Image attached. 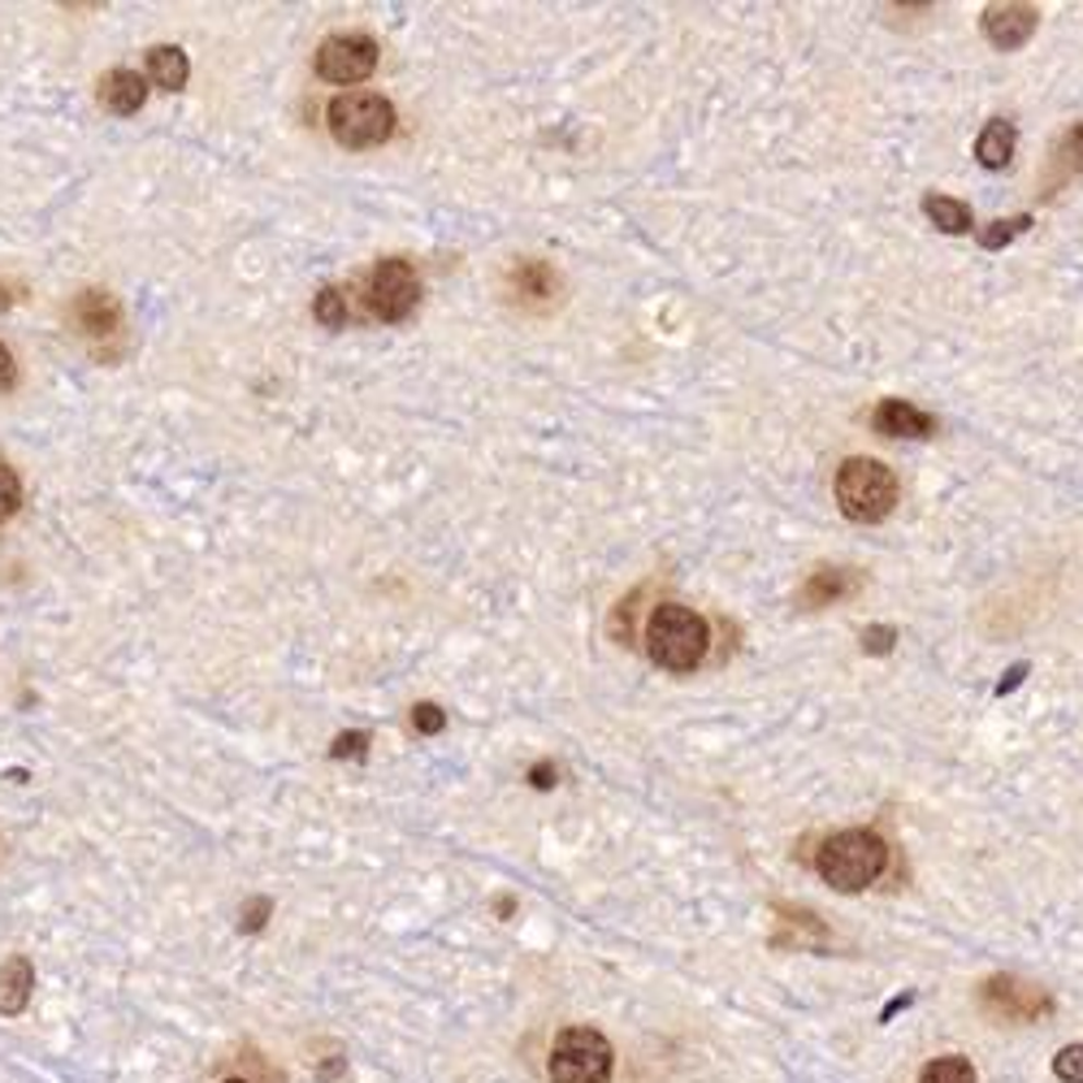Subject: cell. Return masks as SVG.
I'll return each instance as SVG.
<instances>
[{"instance_id": "7a4b0ae2", "label": "cell", "mask_w": 1083, "mask_h": 1083, "mask_svg": "<svg viewBox=\"0 0 1083 1083\" xmlns=\"http://www.w3.org/2000/svg\"><path fill=\"white\" fill-rule=\"evenodd\" d=\"M888 867V845L871 828H845L833 833L815 854V871L841 888V893H862L867 884H875Z\"/></svg>"}, {"instance_id": "7402d4cb", "label": "cell", "mask_w": 1083, "mask_h": 1083, "mask_svg": "<svg viewBox=\"0 0 1083 1083\" xmlns=\"http://www.w3.org/2000/svg\"><path fill=\"white\" fill-rule=\"evenodd\" d=\"M17 507H22V482H17V473L0 460V520H9Z\"/></svg>"}, {"instance_id": "ba28073f", "label": "cell", "mask_w": 1083, "mask_h": 1083, "mask_svg": "<svg viewBox=\"0 0 1083 1083\" xmlns=\"http://www.w3.org/2000/svg\"><path fill=\"white\" fill-rule=\"evenodd\" d=\"M979 1005L997 1019H1010V1023H1027V1019H1040L1049 1014V997L1014 975H992L984 988H979Z\"/></svg>"}, {"instance_id": "484cf974", "label": "cell", "mask_w": 1083, "mask_h": 1083, "mask_svg": "<svg viewBox=\"0 0 1083 1083\" xmlns=\"http://www.w3.org/2000/svg\"><path fill=\"white\" fill-rule=\"evenodd\" d=\"M330 754L334 758H364L368 754V732H361V728L356 732H339L334 745H330Z\"/></svg>"}, {"instance_id": "4fadbf2b", "label": "cell", "mask_w": 1083, "mask_h": 1083, "mask_svg": "<svg viewBox=\"0 0 1083 1083\" xmlns=\"http://www.w3.org/2000/svg\"><path fill=\"white\" fill-rule=\"evenodd\" d=\"M74 321H79V330H83V334H92V339H109V334L121 326L118 299H114L109 291H83V295L74 299Z\"/></svg>"}, {"instance_id": "7c38bea8", "label": "cell", "mask_w": 1083, "mask_h": 1083, "mask_svg": "<svg viewBox=\"0 0 1083 1083\" xmlns=\"http://www.w3.org/2000/svg\"><path fill=\"white\" fill-rule=\"evenodd\" d=\"M143 101H148V83H143L139 70H109V74L101 79V105H105L109 114L130 118V114L143 109Z\"/></svg>"}, {"instance_id": "8fae6325", "label": "cell", "mask_w": 1083, "mask_h": 1083, "mask_svg": "<svg viewBox=\"0 0 1083 1083\" xmlns=\"http://www.w3.org/2000/svg\"><path fill=\"white\" fill-rule=\"evenodd\" d=\"M871 425L884 438H932L937 434V416L923 412V408H915V403H906V399H884L875 408Z\"/></svg>"}, {"instance_id": "4316f807", "label": "cell", "mask_w": 1083, "mask_h": 1083, "mask_svg": "<svg viewBox=\"0 0 1083 1083\" xmlns=\"http://www.w3.org/2000/svg\"><path fill=\"white\" fill-rule=\"evenodd\" d=\"M412 728L425 732V737H434V732L447 728V716H443L434 703H416V707H412Z\"/></svg>"}, {"instance_id": "5bb4252c", "label": "cell", "mask_w": 1083, "mask_h": 1083, "mask_svg": "<svg viewBox=\"0 0 1083 1083\" xmlns=\"http://www.w3.org/2000/svg\"><path fill=\"white\" fill-rule=\"evenodd\" d=\"M31 988H35V966L31 958H9L0 966V1014H22L31 1005Z\"/></svg>"}, {"instance_id": "83f0119b", "label": "cell", "mask_w": 1083, "mask_h": 1083, "mask_svg": "<svg viewBox=\"0 0 1083 1083\" xmlns=\"http://www.w3.org/2000/svg\"><path fill=\"white\" fill-rule=\"evenodd\" d=\"M555 780H560V772H555L551 758H542V763L529 767V785H533V789H555Z\"/></svg>"}, {"instance_id": "9a60e30c", "label": "cell", "mask_w": 1083, "mask_h": 1083, "mask_svg": "<svg viewBox=\"0 0 1083 1083\" xmlns=\"http://www.w3.org/2000/svg\"><path fill=\"white\" fill-rule=\"evenodd\" d=\"M1014 143H1019L1014 121L992 118L984 130H979V139H975V156H979L984 169H1005V165L1014 161Z\"/></svg>"}, {"instance_id": "603a6c76", "label": "cell", "mask_w": 1083, "mask_h": 1083, "mask_svg": "<svg viewBox=\"0 0 1083 1083\" xmlns=\"http://www.w3.org/2000/svg\"><path fill=\"white\" fill-rule=\"evenodd\" d=\"M1053 1071L1062 1083H1083V1045H1067L1058 1058H1053Z\"/></svg>"}, {"instance_id": "5b68a950", "label": "cell", "mask_w": 1083, "mask_h": 1083, "mask_svg": "<svg viewBox=\"0 0 1083 1083\" xmlns=\"http://www.w3.org/2000/svg\"><path fill=\"white\" fill-rule=\"evenodd\" d=\"M611 1045L595 1027H568L560 1032L551 1049V1083H611Z\"/></svg>"}, {"instance_id": "2e32d148", "label": "cell", "mask_w": 1083, "mask_h": 1083, "mask_svg": "<svg viewBox=\"0 0 1083 1083\" xmlns=\"http://www.w3.org/2000/svg\"><path fill=\"white\" fill-rule=\"evenodd\" d=\"M148 74H152V83H156V87L178 92V87H187V79H191V61H187V52H183V48H174V44H156V48H148Z\"/></svg>"}, {"instance_id": "d6986e66", "label": "cell", "mask_w": 1083, "mask_h": 1083, "mask_svg": "<svg viewBox=\"0 0 1083 1083\" xmlns=\"http://www.w3.org/2000/svg\"><path fill=\"white\" fill-rule=\"evenodd\" d=\"M1032 231V213H1019V217H1010V222H988L984 231H979V247L984 251H1001L1005 243H1014L1019 235H1027Z\"/></svg>"}, {"instance_id": "f546056e", "label": "cell", "mask_w": 1083, "mask_h": 1083, "mask_svg": "<svg viewBox=\"0 0 1083 1083\" xmlns=\"http://www.w3.org/2000/svg\"><path fill=\"white\" fill-rule=\"evenodd\" d=\"M13 381H17V364H13V352L0 343V390H13Z\"/></svg>"}, {"instance_id": "52a82bcc", "label": "cell", "mask_w": 1083, "mask_h": 1083, "mask_svg": "<svg viewBox=\"0 0 1083 1083\" xmlns=\"http://www.w3.org/2000/svg\"><path fill=\"white\" fill-rule=\"evenodd\" d=\"M377 70V44L368 35H330L317 48V74L339 87H356Z\"/></svg>"}, {"instance_id": "d4e9b609", "label": "cell", "mask_w": 1083, "mask_h": 1083, "mask_svg": "<svg viewBox=\"0 0 1083 1083\" xmlns=\"http://www.w3.org/2000/svg\"><path fill=\"white\" fill-rule=\"evenodd\" d=\"M893 641H897V628H893V624H871V628H862V650H867V655H888Z\"/></svg>"}, {"instance_id": "e0dca14e", "label": "cell", "mask_w": 1083, "mask_h": 1083, "mask_svg": "<svg viewBox=\"0 0 1083 1083\" xmlns=\"http://www.w3.org/2000/svg\"><path fill=\"white\" fill-rule=\"evenodd\" d=\"M923 213H928V222H932L937 231H945V235H966V231L975 226L970 209H966L963 200H954V196H923Z\"/></svg>"}, {"instance_id": "30bf717a", "label": "cell", "mask_w": 1083, "mask_h": 1083, "mask_svg": "<svg viewBox=\"0 0 1083 1083\" xmlns=\"http://www.w3.org/2000/svg\"><path fill=\"white\" fill-rule=\"evenodd\" d=\"M862 590V573L858 568H815L807 581H802V590H798V607L802 611H820V607H833V602L841 599H854Z\"/></svg>"}, {"instance_id": "44dd1931", "label": "cell", "mask_w": 1083, "mask_h": 1083, "mask_svg": "<svg viewBox=\"0 0 1083 1083\" xmlns=\"http://www.w3.org/2000/svg\"><path fill=\"white\" fill-rule=\"evenodd\" d=\"M313 317H317L326 330H343V326H348V295H343L339 286H326V291L317 295V304H313Z\"/></svg>"}, {"instance_id": "4dcf8cb0", "label": "cell", "mask_w": 1083, "mask_h": 1083, "mask_svg": "<svg viewBox=\"0 0 1083 1083\" xmlns=\"http://www.w3.org/2000/svg\"><path fill=\"white\" fill-rule=\"evenodd\" d=\"M1067 156H1071V165L1075 169H1083V121L1067 134Z\"/></svg>"}, {"instance_id": "ffe728a7", "label": "cell", "mask_w": 1083, "mask_h": 1083, "mask_svg": "<svg viewBox=\"0 0 1083 1083\" xmlns=\"http://www.w3.org/2000/svg\"><path fill=\"white\" fill-rule=\"evenodd\" d=\"M919 1083H975V1067L966 1058H958V1053H950V1058L928 1062Z\"/></svg>"}, {"instance_id": "d6a6232c", "label": "cell", "mask_w": 1083, "mask_h": 1083, "mask_svg": "<svg viewBox=\"0 0 1083 1083\" xmlns=\"http://www.w3.org/2000/svg\"><path fill=\"white\" fill-rule=\"evenodd\" d=\"M9 291H13V286H4V282H0V313L13 304V295H9Z\"/></svg>"}, {"instance_id": "3957f363", "label": "cell", "mask_w": 1083, "mask_h": 1083, "mask_svg": "<svg viewBox=\"0 0 1083 1083\" xmlns=\"http://www.w3.org/2000/svg\"><path fill=\"white\" fill-rule=\"evenodd\" d=\"M837 503L849 520L858 525H880L897 507V473L880 460L854 456L837 469Z\"/></svg>"}, {"instance_id": "836d02e7", "label": "cell", "mask_w": 1083, "mask_h": 1083, "mask_svg": "<svg viewBox=\"0 0 1083 1083\" xmlns=\"http://www.w3.org/2000/svg\"><path fill=\"white\" fill-rule=\"evenodd\" d=\"M226 1083H247V1080H226Z\"/></svg>"}, {"instance_id": "277c9868", "label": "cell", "mask_w": 1083, "mask_h": 1083, "mask_svg": "<svg viewBox=\"0 0 1083 1083\" xmlns=\"http://www.w3.org/2000/svg\"><path fill=\"white\" fill-rule=\"evenodd\" d=\"M330 134L343 148H377L395 134V105L377 92H343L326 109Z\"/></svg>"}, {"instance_id": "1f68e13d", "label": "cell", "mask_w": 1083, "mask_h": 1083, "mask_svg": "<svg viewBox=\"0 0 1083 1083\" xmlns=\"http://www.w3.org/2000/svg\"><path fill=\"white\" fill-rule=\"evenodd\" d=\"M348 1071V1058H334V1062H321L317 1067V1080H334V1075H343Z\"/></svg>"}, {"instance_id": "6da1fadb", "label": "cell", "mask_w": 1083, "mask_h": 1083, "mask_svg": "<svg viewBox=\"0 0 1083 1083\" xmlns=\"http://www.w3.org/2000/svg\"><path fill=\"white\" fill-rule=\"evenodd\" d=\"M711 624L685 602H659L646 620V655L668 672H694L707 659Z\"/></svg>"}, {"instance_id": "ac0fdd59", "label": "cell", "mask_w": 1083, "mask_h": 1083, "mask_svg": "<svg viewBox=\"0 0 1083 1083\" xmlns=\"http://www.w3.org/2000/svg\"><path fill=\"white\" fill-rule=\"evenodd\" d=\"M511 286L520 295H529V299H551L560 278H555V269L546 260H520V264H511Z\"/></svg>"}, {"instance_id": "cb8c5ba5", "label": "cell", "mask_w": 1083, "mask_h": 1083, "mask_svg": "<svg viewBox=\"0 0 1083 1083\" xmlns=\"http://www.w3.org/2000/svg\"><path fill=\"white\" fill-rule=\"evenodd\" d=\"M269 915H273V902L269 897H251L239 910V932H260L269 923Z\"/></svg>"}, {"instance_id": "9c48e42d", "label": "cell", "mask_w": 1083, "mask_h": 1083, "mask_svg": "<svg viewBox=\"0 0 1083 1083\" xmlns=\"http://www.w3.org/2000/svg\"><path fill=\"white\" fill-rule=\"evenodd\" d=\"M1036 26H1040V9H1036V4L1010 0V4H988V9H984V35H988V44L1001 48V52L1023 48V44L1036 35Z\"/></svg>"}, {"instance_id": "f1b7e54d", "label": "cell", "mask_w": 1083, "mask_h": 1083, "mask_svg": "<svg viewBox=\"0 0 1083 1083\" xmlns=\"http://www.w3.org/2000/svg\"><path fill=\"white\" fill-rule=\"evenodd\" d=\"M1023 676H1027V663H1014V668H1010V672H1005V676L997 681V698H1005V694H1014V690L1023 685Z\"/></svg>"}, {"instance_id": "8992f818", "label": "cell", "mask_w": 1083, "mask_h": 1083, "mask_svg": "<svg viewBox=\"0 0 1083 1083\" xmlns=\"http://www.w3.org/2000/svg\"><path fill=\"white\" fill-rule=\"evenodd\" d=\"M421 299V278L403 256H386L377 260L373 278H368V313L377 321H403Z\"/></svg>"}]
</instances>
